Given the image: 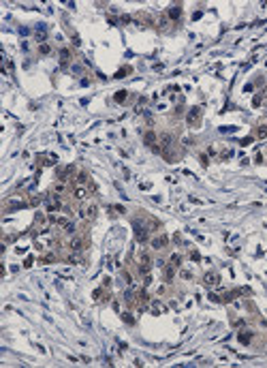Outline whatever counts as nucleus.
Returning <instances> with one entry per match:
<instances>
[{
	"instance_id": "f03ea898",
	"label": "nucleus",
	"mask_w": 267,
	"mask_h": 368,
	"mask_svg": "<svg viewBox=\"0 0 267 368\" xmlns=\"http://www.w3.org/2000/svg\"><path fill=\"white\" fill-rule=\"evenodd\" d=\"M45 208H47L49 212H56V210L62 208V199H60L58 195L49 193V195H45Z\"/></svg>"
},
{
	"instance_id": "f8f14e48",
	"label": "nucleus",
	"mask_w": 267,
	"mask_h": 368,
	"mask_svg": "<svg viewBox=\"0 0 267 368\" xmlns=\"http://www.w3.org/2000/svg\"><path fill=\"white\" fill-rule=\"evenodd\" d=\"M51 193H53V195H58V197H62V195L66 193V184H64V182H58V184H53Z\"/></svg>"
},
{
	"instance_id": "cd10ccee",
	"label": "nucleus",
	"mask_w": 267,
	"mask_h": 368,
	"mask_svg": "<svg viewBox=\"0 0 267 368\" xmlns=\"http://www.w3.org/2000/svg\"><path fill=\"white\" fill-rule=\"evenodd\" d=\"M43 261H45V263H49V261H56V255H45Z\"/></svg>"
},
{
	"instance_id": "20e7f679",
	"label": "nucleus",
	"mask_w": 267,
	"mask_h": 368,
	"mask_svg": "<svg viewBox=\"0 0 267 368\" xmlns=\"http://www.w3.org/2000/svg\"><path fill=\"white\" fill-rule=\"evenodd\" d=\"M28 203L26 201H22V199H15V197H11V199H6L4 201V212H15V210H24Z\"/></svg>"
},
{
	"instance_id": "423d86ee",
	"label": "nucleus",
	"mask_w": 267,
	"mask_h": 368,
	"mask_svg": "<svg viewBox=\"0 0 267 368\" xmlns=\"http://www.w3.org/2000/svg\"><path fill=\"white\" fill-rule=\"evenodd\" d=\"M203 282H205L207 287H218V285H220V274H218V272H205Z\"/></svg>"
},
{
	"instance_id": "f257e3e1",
	"label": "nucleus",
	"mask_w": 267,
	"mask_h": 368,
	"mask_svg": "<svg viewBox=\"0 0 267 368\" xmlns=\"http://www.w3.org/2000/svg\"><path fill=\"white\" fill-rule=\"evenodd\" d=\"M81 216L88 218V221H94V218L98 216V206H96L94 201H86V203L81 206Z\"/></svg>"
},
{
	"instance_id": "bb28decb",
	"label": "nucleus",
	"mask_w": 267,
	"mask_h": 368,
	"mask_svg": "<svg viewBox=\"0 0 267 368\" xmlns=\"http://www.w3.org/2000/svg\"><path fill=\"white\" fill-rule=\"evenodd\" d=\"M124 321L128 323V325H135V319H133V315H124Z\"/></svg>"
},
{
	"instance_id": "a211bd4d",
	"label": "nucleus",
	"mask_w": 267,
	"mask_h": 368,
	"mask_svg": "<svg viewBox=\"0 0 267 368\" xmlns=\"http://www.w3.org/2000/svg\"><path fill=\"white\" fill-rule=\"evenodd\" d=\"M86 180H88V174H86V171H79V174H77V180H75V182L79 184V186H84V184H86Z\"/></svg>"
},
{
	"instance_id": "6e6552de",
	"label": "nucleus",
	"mask_w": 267,
	"mask_h": 368,
	"mask_svg": "<svg viewBox=\"0 0 267 368\" xmlns=\"http://www.w3.org/2000/svg\"><path fill=\"white\" fill-rule=\"evenodd\" d=\"M167 244H169V238L163 235V233L156 235V238H152V248H165Z\"/></svg>"
},
{
	"instance_id": "5701e85b",
	"label": "nucleus",
	"mask_w": 267,
	"mask_h": 368,
	"mask_svg": "<svg viewBox=\"0 0 267 368\" xmlns=\"http://www.w3.org/2000/svg\"><path fill=\"white\" fill-rule=\"evenodd\" d=\"M131 73V66H124V69H120L118 73H116V77H124V75H128Z\"/></svg>"
},
{
	"instance_id": "a878e982",
	"label": "nucleus",
	"mask_w": 267,
	"mask_h": 368,
	"mask_svg": "<svg viewBox=\"0 0 267 368\" xmlns=\"http://www.w3.org/2000/svg\"><path fill=\"white\" fill-rule=\"evenodd\" d=\"M179 276H182L184 280H190V278H192V272H188V270H182V272H179Z\"/></svg>"
},
{
	"instance_id": "7ed1b4c3",
	"label": "nucleus",
	"mask_w": 267,
	"mask_h": 368,
	"mask_svg": "<svg viewBox=\"0 0 267 368\" xmlns=\"http://www.w3.org/2000/svg\"><path fill=\"white\" fill-rule=\"evenodd\" d=\"M186 122H188V126L197 129V126L201 124V107H192V109L188 111V116H186Z\"/></svg>"
},
{
	"instance_id": "dca6fc26",
	"label": "nucleus",
	"mask_w": 267,
	"mask_h": 368,
	"mask_svg": "<svg viewBox=\"0 0 267 368\" xmlns=\"http://www.w3.org/2000/svg\"><path fill=\"white\" fill-rule=\"evenodd\" d=\"M139 263H141V266H150V263H152V257H150L147 253H139Z\"/></svg>"
},
{
	"instance_id": "aec40b11",
	"label": "nucleus",
	"mask_w": 267,
	"mask_h": 368,
	"mask_svg": "<svg viewBox=\"0 0 267 368\" xmlns=\"http://www.w3.org/2000/svg\"><path fill=\"white\" fill-rule=\"evenodd\" d=\"M126 96H128V92H126V90L116 92V101H118V103H124V101H126Z\"/></svg>"
},
{
	"instance_id": "9d476101",
	"label": "nucleus",
	"mask_w": 267,
	"mask_h": 368,
	"mask_svg": "<svg viewBox=\"0 0 267 368\" xmlns=\"http://www.w3.org/2000/svg\"><path fill=\"white\" fill-rule=\"evenodd\" d=\"M143 141H145L150 148H154V146H156V141H158V135H156L154 131H147V133L143 135Z\"/></svg>"
},
{
	"instance_id": "6ab92c4d",
	"label": "nucleus",
	"mask_w": 267,
	"mask_h": 368,
	"mask_svg": "<svg viewBox=\"0 0 267 368\" xmlns=\"http://www.w3.org/2000/svg\"><path fill=\"white\" fill-rule=\"evenodd\" d=\"M158 26H160L163 30H167V26H169V17H167V15H160V17H158Z\"/></svg>"
},
{
	"instance_id": "1a4fd4ad",
	"label": "nucleus",
	"mask_w": 267,
	"mask_h": 368,
	"mask_svg": "<svg viewBox=\"0 0 267 368\" xmlns=\"http://www.w3.org/2000/svg\"><path fill=\"white\" fill-rule=\"evenodd\" d=\"M167 17L169 19H179L182 17V6L175 4V6H169V11H167Z\"/></svg>"
},
{
	"instance_id": "412c9836",
	"label": "nucleus",
	"mask_w": 267,
	"mask_h": 368,
	"mask_svg": "<svg viewBox=\"0 0 267 368\" xmlns=\"http://www.w3.org/2000/svg\"><path fill=\"white\" fill-rule=\"evenodd\" d=\"M39 51H41V56H49V54H51V47L47 45V43H41Z\"/></svg>"
},
{
	"instance_id": "4468645a",
	"label": "nucleus",
	"mask_w": 267,
	"mask_h": 368,
	"mask_svg": "<svg viewBox=\"0 0 267 368\" xmlns=\"http://www.w3.org/2000/svg\"><path fill=\"white\" fill-rule=\"evenodd\" d=\"M69 60H71V51H69V49H66V47H64V49H62V51H60V64H62V66H64V64H66V62H69Z\"/></svg>"
},
{
	"instance_id": "9b49d317",
	"label": "nucleus",
	"mask_w": 267,
	"mask_h": 368,
	"mask_svg": "<svg viewBox=\"0 0 267 368\" xmlns=\"http://www.w3.org/2000/svg\"><path fill=\"white\" fill-rule=\"evenodd\" d=\"M88 193H90V190H88V188H86V186H77V188L73 190V195H75V199H86V197H88Z\"/></svg>"
},
{
	"instance_id": "b1692460",
	"label": "nucleus",
	"mask_w": 267,
	"mask_h": 368,
	"mask_svg": "<svg viewBox=\"0 0 267 368\" xmlns=\"http://www.w3.org/2000/svg\"><path fill=\"white\" fill-rule=\"evenodd\" d=\"M34 39H37V41H45V39H47V32H45V30H39V32L34 34Z\"/></svg>"
},
{
	"instance_id": "c756f323",
	"label": "nucleus",
	"mask_w": 267,
	"mask_h": 368,
	"mask_svg": "<svg viewBox=\"0 0 267 368\" xmlns=\"http://www.w3.org/2000/svg\"><path fill=\"white\" fill-rule=\"evenodd\" d=\"M190 257H192V259H194V261H199V259H201V255H199V253H197V250H192V253H190Z\"/></svg>"
},
{
	"instance_id": "f3484780",
	"label": "nucleus",
	"mask_w": 267,
	"mask_h": 368,
	"mask_svg": "<svg viewBox=\"0 0 267 368\" xmlns=\"http://www.w3.org/2000/svg\"><path fill=\"white\" fill-rule=\"evenodd\" d=\"M254 137H259V139H265V137H267V126H265V124L257 129V133H254Z\"/></svg>"
},
{
	"instance_id": "c85d7f7f",
	"label": "nucleus",
	"mask_w": 267,
	"mask_h": 368,
	"mask_svg": "<svg viewBox=\"0 0 267 368\" xmlns=\"http://www.w3.org/2000/svg\"><path fill=\"white\" fill-rule=\"evenodd\" d=\"M179 261H182L179 255H173V257H171V263H173V266H179Z\"/></svg>"
},
{
	"instance_id": "39448f33",
	"label": "nucleus",
	"mask_w": 267,
	"mask_h": 368,
	"mask_svg": "<svg viewBox=\"0 0 267 368\" xmlns=\"http://www.w3.org/2000/svg\"><path fill=\"white\" fill-rule=\"evenodd\" d=\"M69 246H71V250L79 253V250H84V248H86V238H84V235H73V238H71V242H69Z\"/></svg>"
},
{
	"instance_id": "0eeeda50",
	"label": "nucleus",
	"mask_w": 267,
	"mask_h": 368,
	"mask_svg": "<svg viewBox=\"0 0 267 368\" xmlns=\"http://www.w3.org/2000/svg\"><path fill=\"white\" fill-rule=\"evenodd\" d=\"M147 235H150V231L145 229L143 225H139V223L135 221V238H137V242H145V240H147Z\"/></svg>"
},
{
	"instance_id": "4be33fe9",
	"label": "nucleus",
	"mask_w": 267,
	"mask_h": 368,
	"mask_svg": "<svg viewBox=\"0 0 267 368\" xmlns=\"http://www.w3.org/2000/svg\"><path fill=\"white\" fill-rule=\"evenodd\" d=\"M233 156V150H229V148H224V152H220V161H229Z\"/></svg>"
},
{
	"instance_id": "393cba45",
	"label": "nucleus",
	"mask_w": 267,
	"mask_h": 368,
	"mask_svg": "<svg viewBox=\"0 0 267 368\" xmlns=\"http://www.w3.org/2000/svg\"><path fill=\"white\" fill-rule=\"evenodd\" d=\"M263 96H265V94H257V96H254V101H252V105H254V107H259V105L263 103Z\"/></svg>"
},
{
	"instance_id": "2eb2a0df",
	"label": "nucleus",
	"mask_w": 267,
	"mask_h": 368,
	"mask_svg": "<svg viewBox=\"0 0 267 368\" xmlns=\"http://www.w3.org/2000/svg\"><path fill=\"white\" fill-rule=\"evenodd\" d=\"M250 340H252V332H241L239 334V342L241 345H250Z\"/></svg>"
},
{
	"instance_id": "ddd939ff",
	"label": "nucleus",
	"mask_w": 267,
	"mask_h": 368,
	"mask_svg": "<svg viewBox=\"0 0 267 368\" xmlns=\"http://www.w3.org/2000/svg\"><path fill=\"white\" fill-rule=\"evenodd\" d=\"M173 276H175V266H173V263L165 266V280H171Z\"/></svg>"
}]
</instances>
